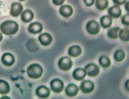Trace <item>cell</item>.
Masks as SVG:
<instances>
[{"label":"cell","instance_id":"52a82bcc","mask_svg":"<svg viewBox=\"0 0 129 99\" xmlns=\"http://www.w3.org/2000/svg\"><path fill=\"white\" fill-rule=\"evenodd\" d=\"M95 86L94 83L91 81L87 80L82 82L80 86L81 91L85 94L92 92L94 90Z\"/></svg>","mask_w":129,"mask_h":99},{"label":"cell","instance_id":"7c38bea8","mask_svg":"<svg viewBox=\"0 0 129 99\" xmlns=\"http://www.w3.org/2000/svg\"><path fill=\"white\" fill-rule=\"evenodd\" d=\"M38 39L41 44L45 46L49 45L52 41L51 36L47 33H44L40 35L38 37Z\"/></svg>","mask_w":129,"mask_h":99},{"label":"cell","instance_id":"9a60e30c","mask_svg":"<svg viewBox=\"0 0 129 99\" xmlns=\"http://www.w3.org/2000/svg\"><path fill=\"white\" fill-rule=\"evenodd\" d=\"M59 12L63 16L67 17L72 15L73 13V10L70 6L65 5H63L60 7Z\"/></svg>","mask_w":129,"mask_h":99},{"label":"cell","instance_id":"8fae6325","mask_svg":"<svg viewBox=\"0 0 129 99\" xmlns=\"http://www.w3.org/2000/svg\"><path fill=\"white\" fill-rule=\"evenodd\" d=\"M79 88L76 85L71 84L68 85L65 89L66 95L69 97H73L76 96L79 92Z\"/></svg>","mask_w":129,"mask_h":99},{"label":"cell","instance_id":"3957f363","mask_svg":"<svg viewBox=\"0 0 129 99\" xmlns=\"http://www.w3.org/2000/svg\"><path fill=\"white\" fill-rule=\"evenodd\" d=\"M73 63L71 59L68 57L61 58L59 60L58 65L59 68L64 71H68L72 67Z\"/></svg>","mask_w":129,"mask_h":99},{"label":"cell","instance_id":"5bb4252c","mask_svg":"<svg viewBox=\"0 0 129 99\" xmlns=\"http://www.w3.org/2000/svg\"><path fill=\"white\" fill-rule=\"evenodd\" d=\"M86 75V73L85 70L78 68L74 71L72 76L73 78L76 80L80 81L84 79Z\"/></svg>","mask_w":129,"mask_h":99},{"label":"cell","instance_id":"6da1fadb","mask_svg":"<svg viewBox=\"0 0 129 99\" xmlns=\"http://www.w3.org/2000/svg\"><path fill=\"white\" fill-rule=\"evenodd\" d=\"M19 26L15 21L7 20L3 22L0 25V30L2 32L6 35L15 34L19 30Z\"/></svg>","mask_w":129,"mask_h":99},{"label":"cell","instance_id":"603a6c76","mask_svg":"<svg viewBox=\"0 0 129 99\" xmlns=\"http://www.w3.org/2000/svg\"><path fill=\"white\" fill-rule=\"evenodd\" d=\"M109 2L108 0H96V6L98 9L103 10L108 7Z\"/></svg>","mask_w":129,"mask_h":99},{"label":"cell","instance_id":"4316f807","mask_svg":"<svg viewBox=\"0 0 129 99\" xmlns=\"http://www.w3.org/2000/svg\"><path fill=\"white\" fill-rule=\"evenodd\" d=\"M83 1L86 5L87 7H90L94 4V0H83Z\"/></svg>","mask_w":129,"mask_h":99},{"label":"cell","instance_id":"d6986e66","mask_svg":"<svg viewBox=\"0 0 129 99\" xmlns=\"http://www.w3.org/2000/svg\"><path fill=\"white\" fill-rule=\"evenodd\" d=\"M10 90V86L8 83L3 80H0V94H7L9 93Z\"/></svg>","mask_w":129,"mask_h":99},{"label":"cell","instance_id":"7a4b0ae2","mask_svg":"<svg viewBox=\"0 0 129 99\" xmlns=\"http://www.w3.org/2000/svg\"><path fill=\"white\" fill-rule=\"evenodd\" d=\"M43 69L40 65L37 63L31 64L27 68V73L28 76L33 79H37L42 76Z\"/></svg>","mask_w":129,"mask_h":99},{"label":"cell","instance_id":"2e32d148","mask_svg":"<svg viewBox=\"0 0 129 99\" xmlns=\"http://www.w3.org/2000/svg\"><path fill=\"white\" fill-rule=\"evenodd\" d=\"M68 52L70 56L73 57H76L81 54L82 50L79 46L74 45L69 48Z\"/></svg>","mask_w":129,"mask_h":99},{"label":"cell","instance_id":"ffe728a7","mask_svg":"<svg viewBox=\"0 0 129 99\" xmlns=\"http://www.w3.org/2000/svg\"><path fill=\"white\" fill-rule=\"evenodd\" d=\"M125 53L122 49H119L116 51L114 55V60L118 62H120L125 59Z\"/></svg>","mask_w":129,"mask_h":99},{"label":"cell","instance_id":"83f0119b","mask_svg":"<svg viewBox=\"0 0 129 99\" xmlns=\"http://www.w3.org/2000/svg\"><path fill=\"white\" fill-rule=\"evenodd\" d=\"M126 0H113V2L118 5H121L125 4Z\"/></svg>","mask_w":129,"mask_h":99},{"label":"cell","instance_id":"ba28073f","mask_svg":"<svg viewBox=\"0 0 129 99\" xmlns=\"http://www.w3.org/2000/svg\"><path fill=\"white\" fill-rule=\"evenodd\" d=\"M23 9V6L20 3L14 2L11 5L10 11V14L12 16L17 17L21 14Z\"/></svg>","mask_w":129,"mask_h":99},{"label":"cell","instance_id":"7402d4cb","mask_svg":"<svg viewBox=\"0 0 129 99\" xmlns=\"http://www.w3.org/2000/svg\"><path fill=\"white\" fill-rule=\"evenodd\" d=\"M100 65L104 68L109 67L111 64V61L109 58L107 56H103L101 57L99 60Z\"/></svg>","mask_w":129,"mask_h":99},{"label":"cell","instance_id":"8992f818","mask_svg":"<svg viewBox=\"0 0 129 99\" xmlns=\"http://www.w3.org/2000/svg\"><path fill=\"white\" fill-rule=\"evenodd\" d=\"M85 70L87 75L91 77L97 76L100 72L99 67L93 63L89 64L87 65L85 68Z\"/></svg>","mask_w":129,"mask_h":99},{"label":"cell","instance_id":"cb8c5ba5","mask_svg":"<svg viewBox=\"0 0 129 99\" xmlns=\"http://www.w3.org/2000/svg\"><path fill=\"white\" fill-rule=\"evenodd\" d=\"M120 28L115 27L110 29L108 31L107 35L110 38L112 39H116L118 38V32Z\"/></svg>","mask_w":129,"mask_h":99},{"label":"cell","instance_id":"9c48e42d","mask_svg":"<svg viewBox=\"0 0 129 99\" xmlns=\"http://www.w3.org/2000/svg\"><path fill=\"white\" fill-rule=\"evenodd\" d=\"M50 94V92L49 88L44 86H39L36 90V94L37 96L42 98H48Z\"/></svg>","mask_w":129,"mask_h":99},{"label":"cell","instance_id":"f1b7e54d","mask_svg":"<svg viewBox=\"0 0 129 99\" xmlns=\"http://www.w3.org/2000/svg\"><path fill=\"white\" fill-rule=\"evenodd\" d=\"M65 0H52L53 4L56 6H59L62 4Z\"/></svg>","mask_w":129,"mask_h":99},{"label":"cell","instance_id":"277c9868","mask_svg":"<svg viewBox=\"0 0 129 99\" xmlns=\"http://www.w3.org/2000/svg\"><path fill=\"white\" fill-rule=\"evenodd\" d=\"M52 91L56 93H59L63 90L64 87L63 82L61 80L57 79L52 80L50 84Z\"/></svg>","mask_w":129,"mask_h":99},{"label":"cell","instance_id":"f546056e","mask_svg":"<svg viewBox=\"0 0 129 99\" xmlns=\"http://www.w3.org/2000/svg\"><path fill=\"white\" fill-rule=\"evenodd\" d=\"M129 80H127L125 84V86L126 89L128 91L129 89Z\"/></svg>","mask_w":129,"mask_h":99},{"label":"cell","instance_id":"ac0fdd59","mask_svg":"<svg viewBox=\"0 0 129 99\" xmlns=\"http://www.w3.org/2000/svg\"><path fill=\"white\" fill-rule=\"evenodd\" d=\"M109 14L112 17L115 18H118L121 15V11L118 6H114L110 8L108 10Z\"/></svg>","mask_w":129,"mask_h":99},{"label":"cell","instance_id":"4fadbf2b","mask_svg":"<svg viewBox=\"0 0 129 99\" xmlns=\"http://www.w3.org/2000/svg\"><path fill=\"white\" fill-rule=\"evenodd\" d=\"M28 29L30 33L33 34H36L42 32L43 27L40 23L34 22L29 25Z\"/></svg>","mask_w":129,"mask_h":99},{"label":"cell","instance_id":"44dd1931","mask_svg":"<svg viewBox=\"0 0 129 99\" xmlns=\"http://www.w3.org/2000/svg\"><path fill=\"white\" fill-rule=\"evenodd\" d=\"M100 22L102 27L104 28L107 29L111 26L112 20L110 17L106 15L101 17L100 20Z\"/></svg>","mask_w":129,"mask_h":99},{"label":"cell","instance_id":"e0dca14e","mask_svg":"<svg viewBox=\"0 0 129 99\" xmlns=\"http://www.w3.org/2000/svg\"><path fill=\"white\" fill-rule=\"evenodd\" d=\"M34 17V14L33 12L29 10H26L23 11L21 16V20L25 23L31 21Z\"/></svg>","mask_w":129,"mask_h":99},{"label":"cell","instance_id":"5b68a950","mask_svg":"<svg viewBox=\"0 0 129 99\" xmlns=\"http://www.w3.org/2000/svg\"><path fill=\"white\" fill-rule=\"evenodd\" d=\"M86 29L87 32L92 35L98 34L100 31L99 24L96 21L94 20L90 21L87 23Z\"/></svg>","mask_w":129,"mask_h":99},{"label":"cell","instance_id":"1f68e13d","mask_svg":"<svg viewBox=\"0 0 129 99\" xmlns=\"http://www.w3.org/2000/svg\"><path fill=\"white\" fill-rule=\"evenodd\" d=\"M3 39V36L2 34L0 32V42H1Z\"/></svg>","mask_w":129,"mask_h":99},{"label":"cell","instance_id":"d6a6232c","mask_svg":"<svg viewBox=\"0 0 129 99\" xmlns=\"http://www.w3.org/2000/svg\"><path fill=\"white\" fill-rule=\"evenodd\" d=\"M19 1H25V0H18Z\"/></svg>","mask_w":129,"mask_h":99},{"label":"cell","instance_id":"484cf974","mask_svg":"<svg viewBox=\"0 0 129 99\" xmlns=\"http://www.w3.org/2000/svg\"><path fill=\"white\" fill-rule=\"evenodd\" d=\"M121 22L122 23L126 26L129 25V15L128 14H126L121 19Z\"/></svg>","mask_w":129,"mask_h":99},{"label":"cell","instance_id":"4dcf8cb0","mask_svg":"<svg viewBox=\"0 0 129 99\" xmlns=\"http://www.w3.org/2000/svg\"><path fill=\"white\" fill-rule=\"evenodd\" d=\"M125 8L126 10L128 12L129 10V2H128L125 5Z\"/></svg>","mask_w":129,"mask_h":99},{"label":"cell","instance_id":"d4e9b609","mask_svg":"<svg viewBox=\"0 0 129 99\" xmlns=\"http://www.w3.org/2000/svg\"><path fill=\"white\" fill-rule=\"evenodd\" d=\"M129 30L127 29H121L119 33V37L122 41H128L129 40Z\"/></svg>","mask_w":129,"mask_h":99},{"label":"cell","instance_id":"30bf717a","mask_svg":"<svg viewBox=\"0 0 129 99\" xmlns=\"http://www.w3.org/2000/svg\"><path fill=\"white\" fill-rule=\"evenodd\" d=\"M1 59L3 63L5 65L8 67L12 66L15 62L14 56L9 53H6L3 54Z\"/></svg>","mask_w":129,"mask_h":99}]
</instances>
